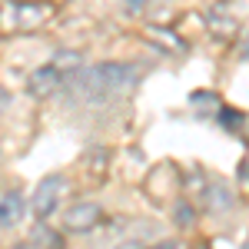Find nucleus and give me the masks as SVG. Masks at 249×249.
Instances as JSON below:
<instances>
[{"label": "nucleus", "mask_w": 249, "mask_h": 249, "mask_svg": "<svg viewBox=\"0 0 249 249\" xmlns=\"http://www.w3.org/2000/svg\"><path fill=\"white\" fill-rule=\"evenodd\" d=\"M140 67L136 63H96L83 73H70L67 77V90L73 100H107V96L126 93L136 87Z\"/></svg>", "instance_id": "nucleus-1"}, {"label": "nucleus", "mask_w": 249, "mask_h": 249, "mask_svg": "<svg viewBox=\"0 0 249 249\" xmlns=\"http://www.w3.org/2000/svg\"><path fill=\"white\" fill-rule=\"evenodd\" d=\"M103 219V210L96 203H73L63 213V230L67 232H90Z\"/></svg>", "instance_id": "nucleus-2"}, {"label": "nucleus", "mask_w": 249, "mask_h": 249, "mask_svg": "<svg viewBox=\"0 0 249 249\" xmlns=\"http://www.w3.org/2000/svg\"><path fill=\"white\" fill-rule=\"evenodd\" d=\"M60 193H63V176H47V179H40L37 193H34V216H37V219H47L50 213L57 210Z\"/></svg>", "instance_id": "nucleus-3"}, {"label": "nucleus", "mask_w": 249, "mask_h": 249, "mask_svg": "<svg viewBox=\"0 0 249 249\" xmlns=\"http://www.w3.org/2000/svg\"><path fill=\"white\" fill-rule=\"evenodd\" d=\"M63 70L60 67H53V63H47V67H40V70H34L30 73V93L34 96H50L57 93L60 87H63Z\"/></svg>", "instance_id": "nucleus-4"}, {"label": "nucleus", "mask_w": 249, "mask_h": 249, "mask_svg": "<svg viewBox=\"0 0 249 249\" xmlns=\"http://www.w3.org/2000/svg\"><path fill=\"white\" fill-rule=\"evenodd\" d=\"M20 216H23V196L17 190H3V199H0V226L3 230L17 226Z\"/></svg>", "instance_id": "nucleus-5"}, {"label": "nucleus", "mask_w": 249, "mask_h": 249, "mask_svg": "<svg viewBox=\"0 0 249 249\" xmlns=\"http://www.w3.org/2000/svg\"><path fill=\"white\" fill-rule=\"evenodd\" d=\"M47 17H50V3H20V7H17V20H20L23 30L40 27Z\"/></svg>", "instance_id": "nucleus-6"}, {"label": "nucleus", "mask_w": 249, "mask_h": 249, "mask_svg": "<svg viewBox=\"0 0 249 249\" xmlns=\"http://www.w3.org/2000/svg\"><path fill=\"white\" fill-rule=\"evenodd\" d=\"M17 249H60V239L53 230H47V226H37V230L30 232Z\"/></svg>", "instance_id": "nucleus-7"}, {"label": "nucleus", "mask_w": 249, "mask_h": 249, "mask_svg": "<svg viewBox=\"0 0 249 249\" xmlns=\"http://www.w3.org/2000/svg\"><path fill=\"white\" fill-rule=\"evenodd\" d=\"M206 196H210V210L213 213H226V210H232V203H236V199H232V193L226 190L223 183H213Z\"/></svg>", "instance_id": "nucleus-8"}, {"label": "nucleus", "mask_w": 249, "mask_h": 249, "mask_svg": "<svg viewBox=\"0 0 249 249\" xmlns=\"http://www.w3.org/2000/svg\"><path fill=\"white\" fill-rule=\"evenodd\" d=\"M210 23H213V34H216L219 40H232V37H236V20L223 17V7H219V10H213Z\"/></svg>", "instance_id": "nucleus-9"}, {"label": "nucleus", "mask_w": 249, "mask_h": 249, "mask_svg": "<svg viewBox=\"0 0 249 249\" xmlns=\"http://www.w3.org/2000/svg\"><path fill=\"white\" fill-rule=\"evenodd\" d=\"M173 219H176V226H193V219H196V213H193L190 203H173Z\"/></svg>", "instance_id": "nucleus-10"}, {"label": "nucleus", "mask_w": 249, "mask_h": 249, "mask_svg": "<svg viewBox=\"0 0 249 249\" xmlns=\"http://www.w3.org/2000/svg\"><path fill=\"white\" fill-rule=\"evenodd\" d=\"M53 67H60V70H77L80 67V53H73V50H60L57 57H53Z\"/></svg>", "instance_id": "nucleus-11"}, {"label": "nucleus", "mask_w": 249, "mask_h": 249, "mask_svg": "<svg viewBox=\"0 0 249 249\" xmlns=\"http://www.w3.org/2000/svg\"><path fill=\"white\" fill-rule=\"evenodd\" d=\"M219 120H223V126H230V130H236V126L243 123V116L236 113V110H223V113H219Z\"/></svg>", "instance_id": "nucleus-12"}, {"label": "nucleus", "mask_w": 249, "mask_h": 249, "mask_svg": "<svg viewBox=\"0 0 249 249\" xmlns=\"http://www.w3.org/2000/svg\"><path fill=\"white\" fill-rule=\"evenodd\" d=\"M143 249H179L176 239H166V243H156V246H143Z\"/></svg>", "instance_id": "nucleus-13"}, {"label": "nucleus", "mask_w": 249, "mask_h": 249, "mask_svg": "<svg viewBox=\"0 0 249 249\" xmlns=\"http://www.w3.org/2000/svg\"><path fill=\"white\" fill-rule=\"evenodd\" d=\"M239 179H243V183H249V156H246V163L239 166Z\"/></svg>", "instance_id": "nucleus-14"}, {"label": "nucleus", "mask_w": 249, "mask_h": 249, "mask_svg": "<svg viewBox=\"0 0 249 249\" xmlns=\"http://www.w3.org/2000/svg\"><path fill=\"white\" fill-rule=\"evenodd\" d=\"M243 57H246V60H249V40H246V47H243Z\"/></svg>", "instance_id": "nucleus-15"}, {"label": "nucleus", "mask_w": 249, "mask_h": 249, "mask_svg": "<svg viewBox=\"0 0 249 249\" xmlns=\"http://www.w3.org/2000/svg\"><path fill=\"white\" fill-rule=\"evenodd\" d=\"M243 249H249V239H246V246H243Z\"/></svg>", "instance_id": "nucleus-16"}]
</instances>
